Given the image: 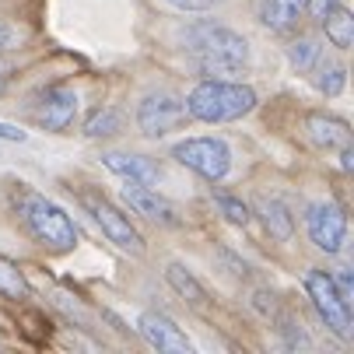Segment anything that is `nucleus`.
<instances>
[{
    "label": "nucleus",
    "mask_w": 354,
    "mask_h": 354,
    "mask_svg": "<svg viewBox=\"0 0 354 354\" xmlns=\"http://www.w3.org/2000/svg\"><path fill=\"white\" fill-rule=\"evenodd\" d=\"M337 155H340V169H344V172H351V169H354V147L347 144V147H340V151H337Z\"/></svg>",
    "instance_id": "c756f323"
},
{
    "label": "nucleus",
    "mask_w": 354,
    "mask_h": 354,
    "mask_svg": "<svg viewBox=\"0 0 354 354\" xmlns=\"http://www.w3.org/2000/svg\"><path fill=\"white\" fill-rule=\"evenodd\" d=\"M249 306L257 309L263 319H277V316H281V301H277V295H274V291H252Z\"/></svg>",
    "instance_id": "5701e85b"
},
{
    "label": "nucleus",
    "mask_w": 354,
    "mask_h": 354,
    "mask_svg": "<svg viewBox=\"0 0 354 354\" xmlns=\"http://www.w3.org/2000/svg\"><path fill=\"white\" fill-rule=\"evenodd\" d=\"M306 133L319 151H340L351 144V127L347 120L333 116V113H309L306 116Z\"/></svg>",
    "instance_id": "ddd939ff"
},
{
    "label": "nucleus",
    "mask_w": 354,
    "mask_h": 354,
    "mask_svg": "<svg viewBox=\"0 0 354 354\" xmlns=\"http://www.w3.org/2000/svg\"><path fill=\"white\" fill-rule=\"evenodd\" d=\"M337 4H340V0H306V15L319 21V18H323L326 11H333Z\"/></svg>",
    "instance_id": "bb28decb"
},
{
    "label": "nucleus",
    "mask_w": 354,
    "mask_h": 354,
    "mask_svg": "<svg viewBox=\"0 0 354 354\" xmlns=\"http://www.w3.org/2000/svg\"><path fill=\"white\" fill-rule=\"evenodd\" d=\"M8 77H11V67L0 60V91H4V84H8Z\"/></svg>",
    "instance_id": "7c9ffc66"
},
{
    "label": "nucleus",
    "mask_w": 354,
    "mask_h": 354,
    "mask_svg": "<svg viewBox=\"0 0 354 354\" xmlns=\"http://www.w3.org/2000/svg\"><path fill=\"white\" fill-rule=\"evenodd\" d=\"M120 196H123V204H127L133 214L155 221V225H162V228H179V225H183L179 207L172 204L169 196H162L158 189H151L147 183H127Z\"/></svg>",
    "instance_id": "9d476101"
},
{
    "label": "nucleus",
    "mask_w": 354,
    "mask_h": 354,
    "mask_svg": "<svg viewBox=\"0 0 354 354\" xmlns=\"http://www.w3.org/2000/svg\"><path fill=\"white\" fill-rule=\"evenodd\" d=\"M28 113L49 133H67L74 127V116H77V91L71 84H49L32 98Z\"/></svg>",
    "instance_id": "6e6552de"
},
{
    "label": "nucleus",
    "mask_w": 354,
    "mask_h": 354,
    "mask_svg": "<svg viewBox=\"0 0 354 354\" xmlns=\"http://www.w3.org/2000/svg\"><path fill=\"white\" fill-rule=\"evenodd\" d=\"M18 42H21V32L11 21H0V53L4 49H18Z\"/></svg>",
    "instance_id": "393cba45"
},
{
    "label": "nucleus",
    "mask_w": 354,
    "mask_h": 354,
    "mask_svg": "<svg viewBox=\"0 0 354 354\" xmlns=\"http://www.w3.org/2000/svg\"><path fill=\"white\" fill-rule=\"evenodd\" d=\"M137 330H140V337L155 347L158 354H189V351H193L189 337H186L165 313H140Z\"/></svg>",
    "instance_id": "9b49d317"
},
{
    "label": "nucleus",
    "mask_w": 354,
    "mask_h": 354,
    "mask_svg": "<svg viewBox=\"0 0 354 354\" xmlns=\"http://www.w3.org/2000/svg\"><path fill=\"white\" fill-rule=\"evenodd\" d=\"M123 130V113L116 106H102L95 109L88 120H84V137L88 140H102V137H116Z\"/></svg>",
    "instance_id": "aec40b11"
},
{
    "label": "nucleus",
    "mask_w": 354,
    "mask_h": 354,
    "mask_svg": "<svg viewBox=\"0 0 354 354\" xmlns=\"http://www.w3.org/2000/svg\"><path fill=\"white\" fill-rule=\"evenodd\" d=\"M284 53H288L291 71L309 74V71L319 64V57H323V46H319V39H316V35H298V39H291V42H288Z\"/></svg>",
    "instance_id": "6ab92c4d"
},
{
    "label": "nucleus",
    "mask_w": 354,
    "mask_h": 354,
    "mask_svg": "<svg viewBox=\"0 0 354 354\" xmlns=\"http://www.w3.org/2000/svg\"><path fill=\"white\" fill-rule=\"evenodd\" d=\"M333 277V284H337V291L351 301V295H354V281H351V270L347 267H337V274H330Z\"/></svg>",
    "instance_id": "a878e982"
},
{
    "label": "nucleus",
    "mask_w": 354,
    "mask_h": 354,
    "mask_svg": "<svg viewBox=\"0 0 354 354\" xmlns=\"http://www.w3.org/2000/svg\"><path fill=\"white\" fill-rule=\"evenodd\" d=\"M306 232H309L316 249L330 252V257L340 252L344 242H347V214H344V207H337V204H313L306 211Z\"/></svg>",
    "instance_id": "1a4fd4ad"
},
{
    "label": "nucleus",
    "mask_w": 354,
    "mask_h": 354,
    "mask_svg": "<svg viewBox=\"0 0 354 354\" xmlns=\"http://www.w3.org/2000/svg\"><path fill=\"white\" fill-rule=\"evenodd\" d=\"M189 123V113H186V102L172 91H151L140 98L137 106V130L151 140L158 137H169L172 130L186 127Z\"/></svg>",
    "instance_id": "0eeeda50"
},
{
    "label": "nucleus",
    "mask_w": 354,
    "mask_h": 354,
    "mask_svg": "<svg viewBox=\"0 0 354 354\" xmlns=\"http://www.w3.org/2000/svg\"><path fill=\"white\" fill-rule=\"evenodd\" d=\"M183 49L204 77H239L249 67V42L221 21H189L183 28Z\"/></svg>",
    "instance_id": "f257e3e1"
},
{
    "label": "nucleus",
    "mask_w": 354,
    "mask_h": 354,
    "mask_svg": "<svg viewBox=\"0 0 354 354\" xmlns=\"http://www.w3.org/2000/svg\"><path fill=\"white\" fill-rule=\"evenodd\" d=\"M257 214H260L263 228L270 232V239L291 242V235H295V214H291V207L284 204L281 196H260L257 200Z\"/></svg>",
    "instance_id": "2eb2a0df"
},
{
    "label": "nucleus",
    "mask_w": 354,
    "mask_h": 354,
    "mask_svg": "<svg viewBox=\"0 0 354 354\" xmlns=\"http://www.w3.org/2000/svg\"><path fill=\"white\" fill-rule=\"evenodd\" d=\"M306 11V0H257V18L270 32H291Z\"/></svg>",
    "instance_id": "dca6fc26"
},
{
    "label": "nucleus",
    "mask_w": 354,
    "mask_h": 354,
    "mask_svg": "<svg viewBox=\"0 0 354 354\" xmlns=\"http://www.w3.org/2000/svg\"><path fill=\"white\" fill-rule=\"evenodd\" d=\"M319 25H323V32H326V39H330V46L333 49H351V42H354V15L344 8V4H337L333 11H326L323 18H319Z\"/></svg>",
    "instance_id": "f3484780"
},
{
    "label": "nucleus",
    "mask_w": 354,
    "mask_h": 354,
    "mask_svg": "<svg viewBox=\"0 0 354 354\" xmlns=\"http://www.w3.org/2000/svg\"><path fill=\"white\" fill-rule=\"evenodd\" d=\"M218 257H221V260H225V263L232 267L228 274H235V277H249V267H245L242 260H235V257H232V252H228V249H221V252H218Z\"/></svg>",
    "instance_id": "cd10ccee"
},
{
    "label": "nucleus",
    "mask_w": 354,
    "mask_h": 354,
    "mask_svg": "<svg viewBox=\"0 0 354 354\" xmlns=\"http://www.w3.org/2000/svg\"><path fill=\"white\" fill-rule=\"evenodd\" d=\"M211 200H214V204H218V211H221V214H225L232 225L245 228V225L252 221V211L242 204L239 196H232V193H225V189H214V186H211Z\"/></svg>",
    "instance_id": "4be33fe9"
},
{
    "label": "nucleus",
    "mask_w": 354,
    "mask_h": 354,
    "mask_svg": "<svg viewBox=\"0 0 354 354\" xmlns=\"http://www.w3.org/2000/svg\"><path fill=\"white\" fill-rule=\"evenodd\" d=\"M189 120L196 123H235L257 109V91L232 77H204L183 98Z\"/></svg>",
    "instance_id": "7ed1b4c3"
},
{
    "label": "nucleus",
    "mask_w": 354,
    "mask_h": 354,
    "mask_svg": "<svg viewBox=\"0 0 354 354\" xmlns=\"http://www.w3.org/2000/svg\"><path fill=\"white\" fill-rule=\"evenodd\" d=\"M306 295L313 301L316 316L323 319V326L340 337V340H354V316H351V301L337 291L333 277L326 270H309L306 274Z\"/></svg>",
    "instance_id": "20e7f679"
},
{
    "label": "nucleus",
    "mask_w": 354,
    "mask_h": 354,
    "mask_svg": "<svg viewBox=\"0 0 354 354\" xmlns=\"http://www.w3.org/2000/svg\"><path fill=\"white\" fill-rule=\"evenodd\" d=\"M172 158L207 183H221L232 172V147L221 137H186L172 147Z\"/></svg>",
    "instance_id": "423d86ee"
},
{
    "label": "nucleus",
    "mask_w": 354,
    "mask_h": 354,
    "mask_svg": "<svg viewBox=\"0 0 354 354\" xmlns=\"http://www.w3.org/2000/svg\"><path fill=\"white\" fill-rule=\"evenodd\" d=\"M172 11H183V15H204V11H214L221 8L225 0H165Z\"/></svg>",
    "instance_id": "b1692460"
},
{
    "label": "nucleus",
    "mask_w": 354,
    "mask_h": 354,
    "mask_svg": "<svg viewBox=\"0 0 354 354\" xmlns=\"http://www.w3.org/2000/svg\"><path fill=\"white\" fill-rule=\"evenodd\" d=\"M102 165L113 172V176H120V179H127V183H158L162 179V165L155 162V158H147V155H130V151H106L102 155Z\"/></svg>",
    "instance_id": "f8f14e48"
},
{
    "label": "nucleus",
    "mask_w": 354,
    "mask_h": 354,
    "mask_svg": "<svg viewBox=\"0 0 354 354\" xmlns=\"http://www.w3.org/2000/svg\"><path fill=\"white\" fill-rule=\"evenodd\" d=\"M81 207L91 214V221L102 228V235H106L116 249L130 252V257H144V235L137 232V225L113 204L109 196H102L98 189H84V193H81Z\"/></svg>",
    "instance_id": "39448f33"
},
{
    "label": "nucleus",
    "mask_w": 354,
    "mask_h": 354,
    "mask_svg": "<svg viewBox=\"0 0 354 354\" xmlns=\"http://www.w3.org/2000/svg\"><path fill=\"white\" fill-rule=\"evenodd\" d=\"M0 295L11 298V301H21V298L32 295V288L25 281V270L15 260H8V257H0Z\"/></svg>",
    "instance_id": "412c9836"
},
{
    "label": "nucleus",
    "mask_w": 354,
    "mask_h": 354,
    "mask_svg": "<svg viewBox=\"0 0 354 354\" xmlns=\"http://www.w3.org/2000/svg\"><path fill=\"white\" fill-rule=\"evenodd\" d=\"M0 140H25V130H18L11 123H0Z\"/></svg>",
    "instance_id": "c85d7f7f"
},
{
    "label": "nucleus",
    "mask_w": 354,
    "mask_h": 354,
    "mask_svg": "<svg viewBox=\"0 0 354 354\" xmlns=\"http://www.w3.org/2000/svg\"><path fill=\"white\" fill-rule=\"evenodd\" d=\"M11 211L35 245H42L49 252H71L77 245V228H74L71 214L60 204H53L46 193L18 183L11 189Z\"/></svg>",
    "instance_id": "f03ea898"
},
{
    "label": "nucleus",
    "mask_w": 354,
    "mask_h": 354,
    "mask_svg": "<svg viewBox=\"0 0 354 354\" xmlns=\"http://www.w3.org/2000/svg\"><path fill=\"white\" fill-rule=\"evenodd\" d=\"M309 77H313V84H316L326 98H337V95L347 88V67L337 64V60H326V53H323L319 64L309 71Z\"/></svg>",
    "instance_id": "a211bd4d"
},
{
    "label": "nucleus",
    "mask_w": 354,
    "mask_h": 354,
    "mask_svg": "<svg viewBox=\"0 0 354 354\" xmlns=\"http://www.w3.org/2000/svg\"><path fill=\"white\" fill-rule=\"evenodd\" d=\"M165 284L186 301L189 309H207V306H211L207 288L200 284L196 274H193L189 267H183V263H169V267H165Z\"/></svg>",
    "instance_id": "4468645a"
}]
</instances>
